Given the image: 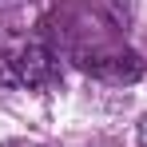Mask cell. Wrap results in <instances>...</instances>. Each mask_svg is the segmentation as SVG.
Returning a JSON list of instances; mask_svg holds the SVG:
<instances>
[{"label":"cell","instance_id":"1","mask_svg":"<svg viewBox=\"0 0 147 147\" xmlns=\"http://www.w3.org/2000/svg\"><path fill=\"white\" fill-rule=\"evenodd\" d=\"M72 60L80 72L103 84H135L143 76V60L107 28H84L80 36H72Z\"/></svg>","mask_w":147,"mask_h":147},{"label":"cell","instance_id":"2","mask_svg":"<svg viewBox=\"0 0 147 147\" xmlns=\"http://www.w3.org/2000/svg\"><path fill=\"white\" fill-rule=\"evenodd\" d=\"M60 80L56 56L44 44H4L0 48V88H48Z\"/></svg>","mask_w":147,"mask_h":147},{"label":"cell","instance_id":"3","mask_svg":"<svg viewBox=\"0 0 147 147\" xmlns=\"http://www.w3.org/2000/svg\"><path fill=\"white\" fill-rule=\"evenodd\" d=\"M135 139H139V147H147V115L139 119V127H135Z\"/></svg>","mask_w":147,"mask_h":147},{"label":"cell","instance_id":"4","mask_svg":"<svg viewBox=\"0 0 147 147\" xmlns=\"http://www.w3.org/2000/svg\"><path fill=\"white\" fill-rule=\"evenodd\" d=\"M0 147H40V143H32V139H4Z\"/></svg>","mask_w":147,"mask_h":147}]
</instances>
